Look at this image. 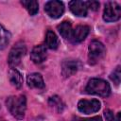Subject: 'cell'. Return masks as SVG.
<instances>
[{"mask_svg":"<svg viewBox=\"0 0 121 121\" xmlns=\"http://www.w3.org/2000/svg\"><path fill=\"white\" fill-rule=\"evenodd\" d=\"M121 17V8L115 2H109L105 5L103 19L106 22H115Z\"/></svg>","mask_w":121,"mask_h":121,"instance_id":"obj_5","label":"cell"},{"mask_svg":"<svg viewBox=\"0 0 121 121\" xmlns=\"http://www.w3.org/2000/svg\"><path fill=\"white\" fill-rule=\"evenodd\" d=\"M86 93L99 96H108L111 93L110 84L102 78H91L85 88Z\"/></svg>","mask_w":121,"mask_h":121,"instance_id":"obj_2","label":"cell"},{"mask_svg":"<svg viewBox=\"0 0 121 121\" xmlns=\"http://www.w3.org/2000/svg\"><path fill=\"white\" fill-rule=\"evenodd\" d=\"M44 10L50 18L58 19L62 15L64 11V5L62 2L58 0L48 1L44 6Z\"/></svg>","mask_w":121,"mask_h":121,"instance_id":"obj_6","label":"cell"},{"mask_svg":"<svg viewBox=\"0 0 121 121\" xmlns=\"http://www.w3.org/2000/svg\"><path fill=\"white\" fill-rule=\"evenodd\" d=\"M48 104L53 110H55L58 112H61L64 109V104H63L62 100L58 95L51 96L48 100Z\"/></svg>","mask_w":121,"mask_h":121,"instance_id":"obj_16","label":"cell"},{"mask_svg":"<svg viewBox=\"0 0 121 121\" xmlns=\"http://www.w3.org/2000/svg\"><path fill=\"white\" fill-rule=\"evenodd\" d=\"M26 46L23 43H17L9 51V64L10 66H17L21 60L22 58L26 55Z\"/></svg>","mask_w":121,"mask_h":121,"instance_id":"obj_4","label":"cell"},{"mask_svg":"<svg viewBox=\"0 0 121 121\" xmlns=\"http://www.w3.org/2000/svg\"><path fill=\"white\" fill-rule=\"evenodd\" d=\"M120 76H121V73H120V66H117L116 69L111 74L110 78L113 81V83H115V85H118V84L120 83Z\"/></svg>","mask_w":121,"mask_h":121,"instance_id":"obj_19","label":"cell"},{"mask_svg":"<svg viewBox=\"0 0 121 121\" xmlns=\"http://www.w3.org/2000/svg\"><path fill=\"white\" fill-rule=\"evenodd\" d=\"M81 119H82V118H79V117H75V118H74L72 121H81Z\"/></svg>","mask_w":121,"mask_h":121,"instance_id":"obj_24","label":"cell"},{"mask_svg":"<svg viewBox=\"0 0 121 121\" xmlns=\"http://www.w3.org/2000/svg\"><path fill=\"white\" fill-rule=\"evenodd\" d=\"M26 83L28 87L35 89H42L44 87V81L41 74L39 73H31L26 78Z\"/></svg>","mask_w":121,"mask_h":121,"instance_id":"obj_11","label":"cell"},{"mask_svg":"<svg viewBox=\"0 0 121 121\" xmlns=\"http://www.w3.org/2000/svg\"><path fill=\"white\" fill-rule=\"evenodd\" d=\"M87 9H90L92 10H97L99 8V3L97 1H86Z\"/></svg>","mask_w":121,"mask_h":121,"instance_id":"obj_20","label":"cell"},{"mask_svg":"<svg viewBox=\"0 0 121 121\" xmlns=\"http://www.w3.org/2000/svg\"><path fill=\"white\" fill-rule=\"evenodd\" d=\"M78 109L80 112L85 114H90L93 112H96L100 109V102L97 99H82L78 104Z\"/></svg>","mask_w":121,"mask_h":121,"instance_id":"obj_7","label":"cell"},{"mask_svg":"<svg viewBox=\"0 0 121 121\" xmlns=\"http://www.w3.org/2000/svg\"><path fill=\"white\" fill-rule=\"evenodd\" d=\"M78 69V62L76 60H65L61 65V73L62 76L68 78L74 75Z\"/></svg>","mask_w":121,"mask_h":121,"instance_id":"obj_12","label":"cell"},{"mask_svg":"<svg viewBox=\"0 0 121 121\" xmlns=\"http://www.w3.org/2000/svg\"><path fill=\"white\" fill-rule=\"evenodd\" d=\"M21 4L26 9V10L28 11V13L30 15H35L39 10V4H38L37 1H34V0H28V1L23 0V1H21Z\"/></svg>","mask_w":121,"mask_h":121,"instance_id":"obj_17","label":"cell"},{"mask_svg":"<svg viewBox=\"0 0 121 121\" xmlns=\"http://www.w3.org/2000/svg\"><path fill=\"white\" fill-rule=\"evenodd\" d=\"M46 57H47L46 46L43 44L36 45L30 53V59L34 63H42L43 61L45 60Z\"/></svg>","mask_w":121,"mask_h":121,"instance_id":"obj_8","label":"cell"},{"mask_svg":"<svg viewBox=\"0 0 121 121\" xmlns=\"http://www.w3.org/2000/svg\"><path fill=\"white\" fill-rule=\"evenodd\" d=\"M6 105L9 112L16 118L22 119L26 109V98L23 95H12L7 98Z\"/></svg>","mask_w":121,"mask_h":121,"instance_id":"obj_1","label":"cell"},{"mask_svg":"<svg viewBox=\"0 0 121 121\" xmlns=\"http://www.w3.org/2000/svg\"><path fill=\"white\" fill-rule=\"evenodd\" d=\"M45 43H46V46L50 49L58 48L60 44V41H59L58 36L52 30H47L46 35H45Z\"/></svg>","mask_w":121,"mask_h":121,"instance_id":"obj_14","label":"cell"},{"mask_svg":"<svg viewBox=\"0 0 121 121\" xmlns=\"http://www.w3.org/2000/svg\"><path fill=\"white\" fill-rule=\"evenodd\" d=\"M81 121H102V119H101L100 116H94V117H91V118L81 119Z\"/></svg>","mask_w":121,"mask_h":121,"instance_id":"obj_22","label":"cell"},{"mask_svg":"<svg viewBox=\"0 0 121 121\" xmlns=\"http://www.w3.org/2000/svg\"><path fill=\"white\" fill-rule=\"evenodd\" d=\"M89 26H78L73 31H72V35H71V39L74 43H79L82 42L87 35L89 34Z\"/></svg>","mask_w":121,"mask_h":121,"instance_id":"obj_10","label":"cell"},{"mask_svg":"<svg viewBox=\"0 0 121 121\" xmlns=\"http://www.w3.org/2000/svg\"><path fill=\"white\" fill-rule=\"evenodd\" d=\"M104 115H105V118L107 121H114V119H115V116H114L112 111H111V110H106L104 112Z\"/></svg>","mask_w":121,"mask_h":121,"instance_id":"obj_21","label":"cell"},{"mask_svg":"<svg viewBox=\"0 0 121 121\" xmlns=\"http://www.w3.org/2000/svg\"><path fill=\"white\" fill-rule=\"evenodd\" d=\"M9 82L15 87V88H21L23 85V77L21 73L16 69H10L9 72Z\"/></svg>","mask_w":121,"mask_h":121,"instance_id":"obj_13","label":"cell"},{"mask_svg":"<svg viewBox=\"0 0 121 121\" xmlns=\"http://www.w3.org/2000/svg\"><path fill=\"white\" fill-rule=\"evenodd\" d=\"M88 52H89L88 53L89 62L91 64H95L103 59L106 53V49L102 43L95 40L90 43L88 47Z\"/></svg>","mask_w":121,"mask_h":121,"instance_id":"obj_3","label":"cell"},{"mask_svg":"<svg viewBox=\"0 0 121 121\" xmlns=\"http://www.w3.org/2000/svg\"><path fill=\"white\" fill-rule=\"evenodd\" d=\"M114 121H120V112H118V113H117V115L115 116Z\"/></svg>","mask_w":121,"mask_h":121,"instance_id":"obj_23","label":"cell"},{"mask_svg":"<svg viewBox=\"0 0 121 121\" xmlns=\"http://www.w3.org/2000/svg\"><path fill=\"white\" fill-rule=\"evenodd\" d=\"M10 40V34L9 32L0 25V49H4Z\"/></svg>","mask_w":121,"mask_h":121,"instance_id":"obj_18","label":"cell"},{"mask_svg":"<svg viewBox=\"0 0 121 121\" xmlns=\"http://www.w3.org/2000/svg\"><path fill=\"white\" fill-rule=\"evenodd\" d=\"M69 8H70V10L72 11V13L75 14L76 16L85 17L87 15L88 9H87L86 3L83 1H79V0L71 1L69 3Z\"/></svg>","mask_w":121,"mask_h":121,"instance_id":"obj_9","label":"cell"},{"mask_svg":"<svg viewBox=\"0 0 121 121\" xmlns=\"http://www.w3.org/2000/svg\"><path fill=\"white\" fill-rule=\"evenodd\" d=\"M58 30L60 32V34L61 35L62 38L64 39H71V35H72V26H71V23L68 22V21H63L62 23H60L59 26H58Z\"/></svg>","mask_w":121,"mask_h":121,"instance_id":"obj_15","label":"cell"}]
</instances>
